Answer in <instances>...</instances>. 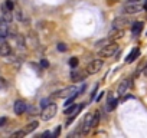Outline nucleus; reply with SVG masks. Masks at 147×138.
I'll use <instances>...</instances> for the list:
<instances>
[{
    "label": "nucleus",
    "instance_id": "11",
    "mask_svg": "<svg viewBox=\"0 0 147 138\" xmlns=\"http://www.w3.org/2000/svg\"><path fill=\"white\" fill-rule=\"evenodd\" d=\"M117 105H118V99H115L113 95H110L108 96V101H107V105H105V109L108 112H111V111H114L117 108Z\"/></svg>",
    "mask_w": 147,
    "mask_h": 138
},
{
    "label": "nucleus",
    "instance_id": "29",
    "mask_svg": "<svg viewBox=\"0 0 147 138\" xmlns=\"http://www.w3.org/2000/svg\"><path fill=\"white\" fill-rule=\"evenodd\" d=\"M104 94H105V92H104V91H101V92H100V95H98L95 99H97V101H101V99H102V96H104Z\"/></svg>",
    "mask_w": 147,
    "mask_h": 138
},
{
    "label": "nucleus",
    "instance_id": "1",
    "mask_svg": "<svg viewBox=\"0 0 147 138\" xmlns=\"http://www.w3.org/2000/svg\"><path fill=\"white\" fill-rule=\"evenodd\" d=\"M118 52V45L114 42V43H107L105 46H102V49L98 52V55L101 58H110V56H114V53Z\"/></svg>",
    "mask_w": 147,
    "mask_h": 138
},
{
    "label": "nucleus",
    "instance_id": "18",
    "mask_svg": "<svg viewBox=\"0 0 147 138\" xmlns=\"http://www.w3.org/2000/svg\"><path fill=\"white\" fill-rule=\"evenodd\" d=\"M69 66H71L72 69L77 68V66H78V58H75V56L71 58V59H69Z\"/></svg>",
    "mask_w": 147,
    "mask_h": 138
},
{
    "label": "nucleus",
    "instance_id": "32",
    "mask_svg": "<svg viewBox=\"0 0 147 138\" xmlns=\"http://www.w3.org/2000/svg\"><path fill=\"white\" fill-rule=\"evenodd\" d=\"M128 2H144V0H128Z\"/></svg>",
    "mask_w": 147,
    "mask_h": 138
},
{
    "label": "nucleus",
    "instance_id": "17",
    "mask_svg": "<svg viewBox=\"0 0 147 138\" xmlns=\"http://www.w3.org/2000/svg\"><path fill=\"white\" fill-rule=\"evenodd\" d=\"M100 122V111H95L92 114V119H91V128H95Z\"/></svg>",
    "mask_w": 147,
    "mask_h": 138
},
{
    "label": "nucleus",
    "instance_id": "21",
    "mask_svg": "<svg viewBox=\"0 0 147 138\" xmlns=\"http://www.w3.org/2000/svg\"><path fill=\"white\" fill-rule=\"evenodd\" d=\"M56 48H58V50H59V52H66V50H68V46H66L65 43H58V46H56Z\"/></svg>",
    "mask_w": 147,
    "mask_h": 138
},
{
    "label": "nucleus",
    "instance_id": "6",
    "mask_svg": "<svg viewBox=\"0 0 147 138\" xmlns=\"http://www.w3.org/2000/svg\"><path fill=\"white\" fill-rule=\"evenodd\" d=\"M9 33H10V27H9V23L5 20V19H2L0 17V38H3V39H6L7 36H9Z\"/></svg>",
    "mask_w": 147,
    "mask_h": 138
},
{
    "label": "nucleus",
    "instance_id": "2",
    "mask_svg": "<svg viewBox=\"0 0 147 138\" xmlns=\"http://www.w3.org/2000/svg\"><path fill=\"white\" fill-rule=\"evenodd\" d=\"M56 112H58V107H56V104H49L48 107L43 108L40 117H42L43 121H49V119H52V118L56 115Z\"/></svg>",
    "mask_w": 147,
    "mask_h": 138
},
{
    "label": "nucleus",
    "instance_id": "10",
    "mask_svg": "<svg viewBox=\"0 0 147 138\" xmlns=\"http://www.w3.org/2000/svg\"><path fill=\"white\" fill-rule=\"evenodd\" d=\"M26 109H28V105H26L25 101H16V102H15V112H16L18 115L25 114Z\"/></svg>",
    "mask_w": 147,
    "mask_h": 138
},
{
    "label": "nucleus",
    "instance_id": "20",
    "mask_svg": "<svg viewBox=\"0 0 147 138\" xmlns=\"http://www.w3.org/2000/svg\"><path fill=\"white\" fill-rule=\"evenodd\" d=\"M49 104H51V98H43V99H40V107H42V108L48 107Z\"/></svg>",
    "mask_w": 147,
    "mask_h": 138
},
{
    "label": "nucleus",
    "instance_id": "22",
    "mask_svg": "<svg viewBox=\"0 0 147 138\" xmlns=\"http://www.w3.org/2000/svg\"><path fill=\"white\" fill-rule=\"evenodd\" d=\"M97 91H98V85H95V86H94V91H92V92H91V95H90V99H91V101H94V99H95Z\"/></svg>",
    "mask_w": 147,
    "mask_h": 138
},
{
    "label": "nucleus",
    "instance_id": "31",
    "mask_svg": "<svg viewBox=\"0 0 147 138\" xmlns=\"http://www.w3.org/2000/svg\"><path fill=\"white\" fill-rule=\"evenodd\" d=\"M143 74H144V75L147 76V63H146V66L143 68Z\"/></svg>",
    "mask_w": 147,
    "mask_h": 138
},
{
    "label": "nucleus",
    "instance_id": "30",
    "mask_svg": "<svg viewBox=\"0 0 147 138\" xmlns=\"http://www.w3.org/2000/svg\"><path fill=\"white\" fill-rule=\"evenodd\" d=\"M42 137H52V134H51L49 131H45V132L42 134Z\"/></svg>",
    "mask_w": 147,
    "mask_h": 138
},
{
    "label": "nucleus",
    "instance_id": "15",
    "mask_svg": "<svg viewBox=\"0 0 147 138\" xmlns=\"http://www.w3.org/2000/svg\"><path fill=\"white\" fill-rule=\"evenodd\" d=\"M91 119H92V114H88L87 117H85V119H84V124H82V132L84 134H87L90 129H91Z\"/></svg>",
    "mask_w": 147,
    "mask_h": 138
},
{
    "label": "nucleus",
    "instance_id": "28",
    "mask_svg": "<svg viewBox=\"0 0 147 138\" xmlns=\"http://www.w3.org/2000/svg\"><path fill=\"white\" fill-rule=\"evenodd\" d=\"M0 88H6V81L3 78H0Z\"/></svg>",
    "mask_w": 147,
    "mask_h": 138
},
{
    "label": "nucleus",
    "instance_id": "19",
    "mask_svg": "<svg viewBox=\"0 0 147 138\" xmlns=\"http://www.w3.org/2000/svg\"><path fill=\"white\" fill-rule=\"evenodd\" d=\"M107 43H110V38H108V39H102V40H98V42L95 43V46H101V48H102V46H105Z\"/></svg>",
    "mask_w": 147,
    "mask_h": 138
},
{
    "label": "nucleus",
    "instance_id": "26",
    "mask_svg": "<svg viewBox=\"0 0 147 138\" xmlns=\"http://www.w3.org/2000/svg\"><path fill=\"white\" fill-rule=\"evenodd\" d=\"M59 134H61V127H56V129L53 131L52 137H53V138H56V137H59Z\"/></svg>",
    "mask_w": 147,
    "mask_h": 138
},
{
    "label": "nucleus",
    "instance_id": "4",
    "mask_svg": "<svg viewBox=\"0 0 147 138\" xmlns=\"http://www.w3.org/2000/svg\"><path fill=\"white\" fill-rule=\"evenodd\" d=\"M143 10V5L141 2H128L125 6H124V12L128 13V15H134V13H138Z\"/></svg>",
    "mask_w": 147,
    "mask_h": 138
},
{
    "label": "nucleus",
    "instance_id": "25",
    "mask_svg": "<svg viewBox=\"0 0 147 138\" xmlns=\"http://www.w3.org/2000/svg\"><path fill=\"white\" fill-rule=\"evenodd\" d=\"M26 135V132L23 131V129H20V131H16L15 134H13V137H25Z\"/></svg>",
    "mask_w": 147,
    "mask_h": 138
},
{
    "label": "nucleus",
    "instance_id": "13",
    "mask_svg": "<svg viewBox=\"0 0 147 138\" xmlns=\"http://www.w3.org/2000/svg\"><path fill=\"white\" fill-rule=\"evenodd\" d=\"M143 30V22H134L131 25V35L133 36H138Z\"/></svg>",
    "mask_w": 147,
    "mask_h": 138
},
{
    "label": "nucleus",
    "instance_id": "7",
    "mask_svg": "<svg viewBox=\"0 0 147 138\" xmlns=\"http://www.w3.org/2000/svg\"><path fill=\"white\" fill-rule=\"evenodd\" d=\"M130 23V20L127 17H117L113 20V29H123Z\"/></svg>",
    "mask_w": 147,
    "mask_h": 138
},
{
    "label": "nucleus",
    "instance_id": "5",
    "mask_svg": "<svg viewBox=\"0 0 147 138\" xmlns=\"http://www.w3.org/2000/svg\"><path fill=\"white\" fill-rule=\"evenodd\" d=\"M75 92H78V89H77V86H74V85H72V86H68V88L59 91L58 94H55V96H56V98H68V96L74 95Z\"/></svg>",
    "mask_w": 147,
    "mask_h": 138
},
{
    "label": "nucleus",
    "instance_id": "27",
    "mask_svg": "<svg viewBox=\"0 0 147 138\" xmlns=\"http://www.w3.org/2000/svg\"><path fill=\"white\" fill-rule=\"evenodd\" d=\"M7 124V118L6 117H2V118H0V127H5Z\"/></svg>",
    "mask_w": 147,
    "mask_h": 138
},
{
    "label": "nucleus",
    "instance_id": "12",
    "mask_svg": "<svg viewBox=\"0 0 147 138\" xmlns=\"http://www.w3.org/2000/svg\"><path fill=\"white\" fill-rule=\"evenodd\" d=\"M138 56H140V49H138V48H134V49H133V50H131V52L127 55L125 62H127V63H131V62H134Z\"/></svg>",
    "mask_w": 147,
    "mask_h": 138
},
{
    "label": "nucleus",
    "instance_id": "9",
    "mask_svg": "<svg viewBox=\"0 0 147 138\" xmlns=\"http://www.w3.org/2000/svg\"><path fill=\"white\" fill-rule=\"evenodd\" d=\"M131 86V81L130 79H124L121 84H120V86H118V89H117V94L121 96V95H124L127 91H128V88Z\"/></svg>",
    "mask_w": 147,
    "mask_h": 138
},
{
    "label": "nucleus",
    "instance_id": "8",
    "mask_svg": "<svg viewBox=\"0 0 147 138\" xmlns=\"http://www.w3.org/2000/svg\"><path fill=\"white\" fill-rule=\"evenodd\" d=\"M85 76H87V74H82V72H80L77 68H74V69H72V72H71V79H72L74 82L84 81V79H85Z\"/></svg>",
    "mask_w": 147,
    "mask_h": 138
},
{
    "label": "nucleus",
    "instance_id": "23",
    "mask_svg": "<svg viewBox=\"0 0 147 138\" xmlns=\"http://www.w3.org/2000/svg\"><path fill=\"white\" fill-rule=\"evenodd\" d=\"M48 66H49V62H48L46 59H42V60H40V68H42V69H46Z\"/></svg>",
    "mask_w": 147,
    "mask_h": 138
},
{
    "label": "nucleus",
    "instance_id": "14",
    "mask_svg": "<svg viewBox=\"0 0 147 138\" xmlns=\"http://www.w3.org/2000/svg\"><path fill=\"white\" fill-rule=\"evenodd\" d=\"M2 19H5L7 23H10L13 20V16H12V10H9L6 6H2Z\"/></svg>",
    "mask_w": 147,
    "mask_h": 138
},
{
    "label": "nucleus",
    "instance_id": "3",
    "mask_svg": "<svg viewBox=\"0 0 147 138\" xmlns=\"http://www.w3.org/2000/svg\"><path fill=\"white\" fill-rule=\"evenodd\" d=\"M102 66H104V62H102L101 59H94V60L90 62L88 66H87V74H90V75L98 74L101 69H102Z\"/></svg>",
    "mask_w": 147,
    "mask_h": 138
},
{
    "label": "nucleus",
    "instance_id": "16",
    "mask_svg": "<svg viewBox=\"0 0 147 138\" xmlns=\"http://www.w3.org/2000/svg\"><path fill=\"white\" fill-rule=\"evenodd\" d=\"M38 127H39V122H38V121H33V122H30V124H28V125H26V128H25L23 131H25L26 134H29V132H32V131H35V129L38 128Z\"/></svg>",
    "mask_w": 147,
    "mask_h": 138
},
{
    "label": "nucleus",
    "instance_id": "24",
    "mask_svg": "<svg viewBox=\"0 0 147 138\" xmlns=\"http://www.w3.org/2000/svg\"><path fill=\"white\" fill-rule=\"evenodd\" d=\"M6 7H7L9 10H13V9H15V5H13L12 0H7V2H6Z\"/></svg>",
    "mask_w": 147,
    "mask_h": 138
}]
</instances>
